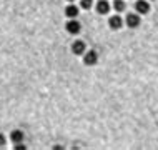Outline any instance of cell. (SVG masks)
Masks as SVG:
<instances>
[{
    "instance_id": "1",
    "label": "cell",
    "mask_w": 158,
    "mask_h": 150,
    "mask_svg": "<svg viewBox=\"0 0 158 150\" xmlns=\"http://www.w3.org/2000/svg\"><path fill=\"white\" fill-rule=\"evenodd\" d=\"M65 30L70 35H77V33H80L82 27H80V22L77 19H68V22L65 24Z\"/></svg>"
},
{
    "instance_id": "2",
    "label": "cell",
    "mask_w": 158,
    "mask_h": 150,
    "mask_svg": "<svg viewBox=\"0 0 158 150\" xmlns=\"http://www.w3.org/2000/svg\"><path fill=\"white\" fill-rule=\"evenodd\" d=\"M98 62V54L95 50H88V52H85L83 55V63L85 65H95Z\"/></svg>"
},
{
    "instance_id": "3",
    "label": "cell",
    "mask_w": 158,
    "mask_h": 150,
    "mask_svg": "<svg viewBox=\"0 0 158 150\" xmlns=\"http://www.w3.org/2000/svg\"><path fill=\"white\" fill-rule=\"evenodd\" d=\"M135 10L138 12V14H148L150 12V3L147 2V0H136L135 2Z\"/></svg>"
},
{
    "instance_id": "4",
    "label": "cell",
    "mask_w": 158,
    "mask_h": 150,
    "mask_svg": "<svg viewBox=\"0 0 158 150\" xmlns=\"http://www.w3.org/2000/svg\"><path fill=\"white\" fill-rule=\"evenodd\" d=\"M72 52L75 55H83L87 52V47H85V42L82 40H75L73 44H72Z\"/></svg>"
},
{
    "instance_id": "5",
    "label": "cell",
    "mask_w": 158,
    "mask_h": 150,
    "mask_svg": "<svg viewBox=\"0 0 158 150\" xmlns=\"http://www.w3.org/2000/svg\"><path fill=\"white\" fill-rule=\"evenodd\" d=\"M125 22L127 25L130 28H136L140 25V15H136V14H128L127 15V19H125Z\"/></svg>"
},
{
    "instance_id": "6",
    "label": "cell",
    "mask_w": 158,
    "mask_h": 150,
    "mask_svg": "<svg viewBox=\"0 0 158 150\" xmlns=\"http://www.w3.org/2000/svg\"><path fill=\"white\" fill-rule=\"evenodd\" d=\"M108 25H110V28H112V30H118V28L123 27V20L118 15H113V17H110V19H108Z\"/></svg>"
},
{
    "instance_id": "7",
    "label": "cell",
    "mask_w": 158,
    "mask_h": 150,
    "mask_svg": "<svg viewBox=\"0 0 158 150\" xmlns=\"http://www.w3.org/2000/svg\"><path fill=\"white\" fill-rule=\"evenodd\" d=\"M97 12H98L100 15L108 14V12H110V3L106 2V0H100V2L97 3Z\"/></svg>"
},
{
    "instance_id": "8",
    "label": "cell",
    "mask_w": 158,
    "mask_h": 150,
    "mask_svg": "<svg viewBox=\"0 0 158 150\" xmlns=\"http://www.w3.org/2000/svg\"><path fill=\"white\" fill-rule=\"evenodd\" d=\"M65 15L68 19H77V15H78V7L73 5V3H70V5L65 7Z\"/></svg>"
},
{
    "instance_id": "9",
    "label": "cell",
    "mask_w": 158,
    "mask_h": 150,
    "mask_svg": "<svg viewBox=\"0 0 158 150\" xmlns=\"http://www.w3.org/2000/svg\"><path fill=\"white\" fill-rule=\"evenodd\" d=\"M10 140L14 144H22L23 142V132L22 130H14L10 132Z\"/></svg>"
},
{
    "instance_id": "10",
    "label": "cell",
    "mask_w": 158,
    "mask_h": 150,
    "mask_svg": "<svg viewBox=\"0 0 158 150\" xmlns=\"http://www.w3.org/2000/svg\"><path fill=\"white\" fill-rule=\"evenodd\" d=\"M113 8L117 12H123V10H125V2H123V0H115V2H113Z\"/></svg>"
},
{
    "instance_id": "11",
    "label": "cell",
    "mask_w": 158,
    "mask_h": 150,
    "mask_svg": "<svg viewBox=\"0 0 158 150\" xmlns=\"http://www.w3.org/2000/svg\"><path fill=\"white\" fill-rule=\"evenodd\" d=\"M92 5H93V0H80V7L82 8H92Z\"/></svg>"
},
{
    "instance_id": "12",
    "label": "cell",
    "mask_w": 158,
    "mask_h": 150,
    "mask_svg": "<svg viewBox=\"0 0 158 150\" xmlns=\"http://www.w3.org/2000/svg\"><path fill=\"white\" fill-rule=\"evenodd\" d=\"M5 142H7V140H5V135L0 134V147H3V145H5Z\"/></svg>"
},
{
    "instance_id": "13",
    "label": "cell",
    "mask_w": 158,
    "mask_h": 150,
    "mask_svg": "<svg viewBox=\"0 0 158 150\" xmlns=\"http://www.w3.org/2000/svg\"><path fill=\"white\" fill-rule=\"evenodd\" d=\"M15 148H17V150H25V147H23V145H20V144H17Z\"/></svg>"
},
{
    "instance_id": "14",
    "label": "cell",
    "mask_w": 158,
    "mask_h": 150,
    "mask_svg": "<svg viewBox=\"0 0 158 150\" xmlns=\"http://www.w3.org/2000/svg\"><path fill=\"white\" fill-rule=\"evenodd\" d=\"M67 2H70V3H72V2H75V0H67Z\"/></svg>"
}]
</instances>
